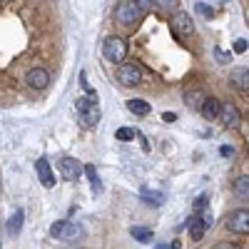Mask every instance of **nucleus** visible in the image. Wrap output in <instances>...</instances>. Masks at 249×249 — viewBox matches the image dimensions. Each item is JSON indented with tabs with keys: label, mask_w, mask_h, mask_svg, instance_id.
<instances>
[{
	"label": "nucleus",
	"mask_w": 249,
	"mask_h": 249,
	"mask_svg": "<svg viewBox=\"0 0 249 249\" xmlns=\"http://www.w3.org/2000/svg\"><path fill=\"white\" fill-rule=\"evenodd\" d=\"M75 112L77 122L82 127H95L100 122V107H97V95H85L75 100Z\"/></svg>",
	"instance_id": "obj_1"
},
{
	"label": "nucleus",
	"mask_w": 249,
	"mask_h": 249,
	"mask_svg": "<svg viewBox=\"0 0 249 249\" xmlns=\"http://www.w3.org/2000/svg\"><path fill=\"white\" fill-rule=\"evenodd\" d=\"M144 10L135 3V0H120L117 8H115V20L124 28H135L140 20H142Z\"/></svg>",
	"instance_id": "obj_2"
},
{
	"label": "nucleus",
	"mask_w": 249,
	"mask_h": 249,
	"mask_svg": "<svg viewBox=\"0 0 249 249\" xmlns=\"http://www.w3.org/2000/svg\"><path fill=\"white\" fill-rule=\"evenodd\" d=\"M102 55H105L110 62H122L127 57V43L122 37H107L102 43Z\"/></svg>",
	"instance_id": "obj_3"
},
{
	"label": "nucleus",
	"mask_w": 249,
	"mask_h": 249,
	"mask_svg": "<svg viewBox=\"0 0 249 249\" xmlns=\"http://www.w3.org/2000/svg\"><path fill=\"white\" fill-rule=\"evenodd\" d=\"M224 224L234 234H249V210H234L232 214H227Z\"/></svg>",
	"instance_id": "obj_4"
},
{
	"label": "nucleus",
	"mask_w": 249,
	"mask_h": 249,
	"mask_svg": "<svg viewBox=\"0 0 249 249\" xmlns=\"http://www.w3.org/2000/svg\"><path fill=\"white\" fill-rule=\"evenodd\" d=\"M117 80H120L122 88H135L142 80V70L135 65V62H124V65L117 68Z\"/></svg>",
	"instance_id": "obj_5"
},
{
	"label": "nucleus",
	"mask_w": 249,
	"mask_h": 249,
	"mask_svg": "<svg viewBox=\"0 0 249 249\" xmlns=\"http://www.w3.org/2000/svg\"><path fill=\"white\" fill-rule=\"evenodd\" d=\"M170 25H172V33L177 37H192L195 35V23H192V18L187 15V13H175V18L170 20Z\"/></svg>",
	"instance_id": "obj_6"
},
{
	"label": "nucleus",
	"mask_w": 249,
	"mask_h": 249,
	"mask_svg": "<svg viewBox=\"0 0 249 249\" xmlns=\"http://www.w3.org/2000/svg\"><path fill=\"white\" fill-rule=\"evenodd\" d=\"M60 172L68 182H77L80 175L85 172V164H82L80 160H75V157H62L60 160Z\"/></svg>",
	"instance_id": "obj_7"
},
{
	"label": "nucleus",
	"mask_w": 249,
	"mask_h": 249,
	"mask_svg": "<svg viewBox=\"0 0 249 249\" xmlns=\"http://www.w3.org/2000/svg\"><path fill=\"white\" fill-rule=\"evenodd\" d=\"M210 227H212V214L207 212V210H202V217L195 214V219H190V237H192L195 242H199Z\"/></svg>",
	"instance_id": "obj_8"
},
{
	"label": "nucleus",
	"mask_w": 249,
	"mask_h": 249,
	"mask_svg": "<svg viewBox=\"0 0 249 249\" xmlns=\"http://www.w3.org/2000/svg\"><path fill=\"white\" fill-rule=\"evenodd\" d=\"M25 82H28L33 90H45V88L50 85V75H48L43 68H33V70H28Z\"/></svg>",
	"instance_id": "obj_9"
},
{
	"label": "nucleus",
	"mask_w": 249,
	"mask_h": 249,
	"mask_svg": "<svg viewBox=\"0 0 249 249\" xmlns=\"http://www.w3.org/2000/svg\"><path fill=\"white\" fill-rule=\"evenodd\" d=\"M35 172H37V179H40V184L43 187H55V175H53V167H50V162L45 160V157H40L37 162H35Z\"/></svg>",
	"instance_id": "obj_10"
},
{
	"label": "nucleus",
	"mask_w": 249,
	"mask_h": 249,
	"mask_svg": "<svg viewBox=\"0 0 249 249\" xmlns=\"http://www.w3.org/2000/svg\"><path fill=\"white\" fill-rule=\"evenodd\" d=\"M140 199H142V204H147V207H162L164 202H167V195H164L162 190L142 187V190H140Z\"/></svg>",
	"instance_id": "obj_11"
},
{
	"label": "nucleus",
	"mask_w": 249,
	"mask_h": 249,
	"mask_svg": "<svg viewBox=\"0 0 249 249\" xmlns=\"http://www.w3.org/2000/svg\"><path fill=\"white\" fill-rule=\"evenodd\" d=\"M219 120H222L224 127H237V124H239V110L232 105V102H222Z\"/></svg>",
	"instance_id": "obj_12"
},
{
	"label": "nucleus",
	"mask_w": 249,
	"mask_h": 249,
	"mask_svg": "<svg viewBox=\"0 0 249 249\" xmlns=\"http://www.w3.org/2000/svg\"><path fill=\"white\" fill-rule=\"evenodd\" d=\"M219 110H222V102H219L217 97H204L202 107H199L202 117H204V120H210V122H214V120L219 117Z\"/></svg>",
	"instance_id": "obj_13"
},
{
	"label": "nucleus",
	"mask_w": 249,
	"mask_h": 249,
	"mask_svg": "<svg viewBox=\"0 0 249 249\" xmlns=\"http://www.w3.org/2000/svg\"><path fill=\"white\" fill-rule=\"evenodd\" d=\"M230 82L237 90H249V68H234L230 75Z\"/></svg>",
	"instance_id": "obj_14"
},
{
	"label": "nucleus",
	"mask_w": 249,
	"mask_h": 249,
	"mask_svg": "<svg viewBox=\"0 0 249 249\" xmlns=\"http://www.w3.org/2000/svg\"><path fill=\"white\" fill-rule=\"evenodd\" d=\"M202 102H204V92H202V90H187V92H184V105H187V107L199 110Z\"/></svg>",
	"instance_id": "obj_15"
},
{
	"label": "nucleus",
	"mask_w": 249,
	"mask_h": 249,
	"mask_svg": "<svg viewBox=\"0 0 249 249\" xmlns=\"http://www.w3.org/2000/svg\"><path fill=\"white\" fill-rule=\"evenodd\" d=\"M23 219H25V212H23V210H18V212L8 219V234H10V237H18V234H20V230H23Z\"/></svg>",
	"instance_id": "obj_16"
},
{
	"label": "nucleus",
	"mask_w": 249,
	"mask_h": 249,
	"mask_svg": "<svg viewBox=\"0 0 249 249\" xmlns=\"http://www.w3.org/2000/svg\"><path fill=\"white\" fill-rule=\"evenodd\" d=\"M127 110L132 112V115H137V117H144V115H150V102L147 100H130L127 102Z\"/></svg>",
	"instance_id": "obj_17"
},
{
	"label": "nucleus",
	"mask_w": 249,
	"mask_h": 249,
	"mask_svg": "<svg viewBox=\"0 0 249 249\" xmlns=\"http://www.w3.org/2000/svg\"><path fill=\"white\" fill-rule=\"evenodd\" d=\"M82 237V230L77 224H72V222H65V227H62V232H60V239H65V242H75V239H80Z\"/></svg>",
	"instance_id": "obj_18"
},
{
	"label": "nucleus",
	"mask_w": 249,
	"mask_h": 249,
	"mask_svg": "<svg viewBox=\"0 0 249 249\" xmlns=\"http://www.w3.org/2000/svg\"><path fill=\"white\" fill-rule=\"evenodd\" d=\"M232 190H234V195H237L239 199H249V177H247V175L237 177L234 184H232Z\"/></svg>",
	"instance_id": "obj_19"
},
{
	"label": "nucleus",
	"mask_w": 249,
	"mask_h": 249,
	"mask_svg": "<svg viewBox=\"0 0 249 249\" xmlns=\"http://www.w3.org/2000/svg\"><path fill=\"white\" fill-rule=\"evenodd\" d=\"M85 175H88V179H90V184H92V192L100 195V192H102V182H100V175H97V170H95V164H85Z\"/></svg>",
	"instance_id": "obj_20"
},
{
	"label": "nucleus",
	"mask_w": 249,
	"mask_h": 249,
	"mask_svg": "<svg viewBox=\"0 0 249 249\" xmlns=\"http://www.w3.org/2000/svg\"><path fill=\"white\" fill-rule=\"evenodd\" d=\"M132 237L140 239V242H150L152 239V232L147 230V227H132Z\"/></svg>",
	"instance_id": "obj_21"
},
{
	"label": "nucleus",
	"mask_w": 249,
	"mask_h": 249,
	"mask_svg": "<svg viewBox=\"0 0 249 249\" xmlns=\"http://www.w3.org/2000/svg\"><path fill=\"white\" fill-rule=\"evenodd\" d=\"M115 137H117L120 142H127V140H135V130H132V127H120V130L115 132Z\"/></svg>",
	"instance_id": "obj_22"
},
{
	"label": "nucleus",
	"mask_w": 249,
	"mask_h": 249,
	"mask_svg": "<svg viewBox=\"0 0 249 249\" xmlns=\"http://www.w3.org/2000/svg\"><path fill=\"white\" fill-rule=\"evenodd\" d=\"M197 13H199L202 18H207V20L214 18V8H212V5H207V3H197Z\"/></svg>",
	"instance_id": "obj_23"
},
{
	"label": "nucleus",
	"mask_w": 249,
	"mask_h": 249,
	"mask_svg": "<svg viewBox=\"0 0 249 249\" xmlns=\"http://www.w3.org/2000/svg\"><path fill=\"white\" fill-rule=\"evenodd\" d=\"M152 3H155L160 10H175V8H177V0H152Z\"/></svg>",
	"instance_id": "obj_24"
},
{
	"label": "nucleus",
	"mask_w": 249,
	"mask_h": 249,
	"mask_svg": "<svg viewBox=\"0 0 249 249\" xmlns=\"http://www.w3.org/2000/svg\"><path fill=\"white\" fill-rule=\"evenodd\" d=\"M207 202H210V197H207V195H199V197L195 199V210H197V212L207 210Z\"/></svg>",
	"instance_id": "obj_25"
},
{
	"label": "nucleus",
	"mask_w": 249,
	"mask_h": 249,
	"mask_svg": "<svg viewBox=\"0 0 249 249\" xmlns=\"http://www.w3.org/2000/svg\"><path fill=\"white\" fill-rule=\"evenodd\" d=\"M62 227H65V222H55V224L50 227V234H53L55 239H60V232H62Z\"/></svg>",
	"instance_id": "obj_26"
},
{
	"label": "nucleus",
	"mask_w": 249,
	"mask_h": 249,
	"mask_svg": "<svg viewBox=\"0 0 249 249\" xmlns=\"http://www.w3.org/2000/svg\"><path fill=\"white\" fill-rule=\"evenodd\" d=\"M232 50H234L237 55H242V53H247V40H237V43L232 45Z\"/></svg>",
	"instance_id": "obj_27"
},
{
	"label": "nucleus",
	"mask_w": 249,
	"mask_h": 249,
	"mask_svg": "<svg viewBox=\"0 0 249 249\" xmlns=\"http://www.w3.org/2000/svg\"><path fill=\"white\" fill-rule=\"evenodd\" d=\"M219 152H222V157H232V155H234V147H230V144H224V147H222Z\"/></svg>",
	"instance_id": "obj_28"
},
{
	"label": "nucleus",
	"mask_w": 249,
	"mask_h": 249,
	"mask_svg": "<svg viewBox=\"0 0 249 249\" xmlns=\"http://www.w3.org/2000/svg\"><path fill=\"white\" fill-rule=\"evenodd\" d=\"M135 3H137V5L142 8V10H147V8L152 5V0H135Z\"/></svg>",
	"instance_id": "obj_29"
},
{
	"label": "nucleus",
	"mask_w": 249,
	"mask_h": 249,
	"mask_svg": "<svg viewBox=\"0 0 249 249\" xmlns=\"http://www.w3.org/2000/svg\"><path fill=\"white\" fill-rule=\"evenodd\" d=\"M162 120H164V122H175V120H177V115H175V112H164V115H162Z\"/></svg>",
	"instance_id": "obj_30"
},
{
	"label": "nucleus",
	"mask_w": 249,
	"mask_h": 249,
	"mask_svg": "<svg viewBox=\"0 0 249 249\" xmlns=\"http://www.w3.org/2000/svg\"><path fill=\"white\" fill-rule=\"evenodd\" d=\"M217 57H219L222 62H227V60H230V55H227V53H222V50H217Z\"/></svg>",
	"instance_id": "obj_31"
}]
</instances>
